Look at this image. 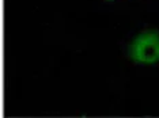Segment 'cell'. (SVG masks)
<instances>
[{
  "label": "cell",
  "instance_id": "obj_2",
  "mask_svg": "<svg viewBox=\"0 0 159 118\" xmlns=\"http://www.w3.org/2000/svg\"><path fill=\"white\" fill-rule=\"evenodd\" d=\"M107 2H113V0H107Z\"/></svg>",
  "mask_w": 159,
  "mask_h": 118
},
{
  "label": "cell",
  "instance_id": "obj_1",
  "mask_svg": "<svg viewBox=\"0 0 159 118\" xmlns=\"http://www.w3.org/2000/svg\"><path fill=\"white\" fill-rule=\"evenodd\" d=\"M133 63L152 64L159 60V31L148 30L139 34L128 48Z\"/></svg>",
  "mask_w": 159,
  "mask_h": 118
}]
</instances>
